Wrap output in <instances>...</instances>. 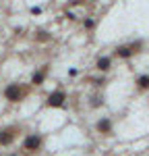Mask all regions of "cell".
I'll list each match as a JSON object with an SVG mask.
<instances>
[{
	"instance_id": "cell-1",
	"label": "cell",
	"mask_w": 149,
	"mask_h": 156,
	"mask_svg": "<svg viewBox=\"0 0 149 156\" xmlns=\"http://www.w3.org/2000/svg\"><path fill=\"white\" fill-rule=\"evenodd\" d=\"M4 98H6L8 102H19V100L23 98V90L19 87V83H8L4 87Z\"/></svg>"
},
{
	"instance_id": "cell-2",
	"label": "cell",
	"mask_w": 149,
	"mask_h": 156,
	"mask_svg": "<svg viewBox=\"0 0 149 156\" xmlns=\"http://www.w3.org/2000/svg\"><path fill=\"white\" fill-rule=\"evenodd\" d=\"M141 42H135V44H131V46H120V48L116 50V56L118 58H131L133 54H137L139 50H141Z\"/></svg>"
},
{
	"instance_id": "cell-3",
	"label": "cell",
	"mask_w": 149,
	"mask_h": 156,
	"mask_svg": "<svg viewBox=\"0 0 149 156\" xmlns=\"http://www.w3.org/2000/svg\"><path fill=\"white\" fill-rule=\"evenodd\" d=\"M17 133H19L17 127H4V129L0 131V146L12 144V142H15V137H17Z\"/></svg>"
},
{
	"instance_id": "cell-4",
	"label": "cell",
	"mask_w": 149,
	"mask_h": 156,
	"mask_svg": "<svg viewBox=\"0 0 149 156\" xmlns=\"http://www.w3.org/2000/svg\"><path fill=\"white\" fill-rule=\"evenodd\" d=\"M39 146H41V137L39 135H27L23 142V148L27 150V152H35V150H39Z\"/></svg>"
},
{
	"instance_id": "cell-5",
	"label": "cell",
	"mask_w": 149,
	"mask_h": 156,
	"mask_svg": "<svg viewBox=\"0 0 149 156\" xmlns=\"http://www.w3.org/2000/svg\"><path fill=\"white\" fill-rule=\"evenodd\" d=\"M64 100H66V94L58 90V92H54V94H50V96H48V102H46V104H48V106L58 108V106H62V104H64Z\"/></svg>"
},
{
	"instance_id": "cell-6",
	"label": "cell",
	"mask_w": 149,
	"mask_h": 156,
	"mask_svg": "<svg viewBox=\"0 0 149 156\" xmlns=\"http://www.w3.org/2000/svg\"><path fill=\"white\" fill-rule=\"evenodd\" d=\"M95 129H98L99 133H110L112 131V123L110 119H99L98 125H95Z\"/></svg>"
},
{
	"instance_id": "cell-7",
	"label": "cell",
	"mask_w": 149,
	"mask_h": 156,
	"mask_svg": "<svg viewBox=\"0 0 149 156\" xmlns=\"http://www.w3.org/2000/svg\"><path fill=\"white\" fill-rule=\"evenodd\" d=\"M95 67H98L99 71H108V69H110V58H108V56H101V58L95 62Z\"/></svg>"
},
{
	"instance_id": "cell-8",
	"label": "cell",
	"mask_w": 149,
	"mask_h": 156,
	"mask_svg": "<svg viewBox=\"0 0 149 156\" xmlns=\"http://www.w3.org/2000/svg\"><path fill=\"white\" fill-rule=\"evenodd\" d=\"M44 77H46V73H44V71H37V73H33V77H31V83L41 85V83H44Z\"/></svg>"
},
{
	"instance_id": "cell-9",
	"label": "cell",
	"mask_w": 149,
	"mask_h": 156,
	"mask_svg": "<svg viewBox=\"0 0 149 156\" xmlns=\"http://www.w3.org/2000/svg\"><path fill=\"white\" fill-rule=\"evenodd\" d=\"M137 85H139V90H147L149 87V75H141L137 79Z\"/></svg>"
},
{
	"instance_id": "cell-10",
	"label": "cell",
	"mask_w": 149,
	"mask_h": 156,
	"mask_svg": "<svg viewBox=\"0 0 149 156\" xmlns=\"http://www.w3.org/2000/svg\"><path fill=\"white\" fill-rule=\"evenodd\" d=\"M93 19H85V23H83V27H85V29H91V27H93Z\"/></svg>"
},
{
	"instance_id": "cell-11",
	"label": "cell",
	"mask_w": 149,
	"mask_h": 156,
	"mask_svg": "<svg viewBox=\"0 0 149 156\" xmlns=\"http://www.w3.org/2000/svg\"><path fill=\"white\" fill-rule=\"evenodd\" d=\"M101 104V98H93V106H99Z\"/></svg>"
},
{
	"instance_id": "cell-12",
	"label": "cell",
	"mask_w": 149,
	"mask_h": 156,
	"mask_svg": "<svg viewBox=\"0 0 149 156\" xmlns=\"http://www.w3.org/2000/svg\"><path fill=\"white\" fill-rule=\"evenodd\" d=\"M37 37H39V40H48V36H46V31H39V36H37Z\"/></svg>"
},
{
	"instance_id": "cell-13",
	"label": "cell",
	"mask_w": 149,
	"mask_h": 156,
	"mask_svg": "<svg viewBox=\"0 0 149 156\" xmlns=\"http://www.w3.org/2000/svg\"><path fill=\"white\" fill-rule=\"evenodd\" d=\"M11 156H19V154H11Z\"/></svg>"
}]
</instances>
